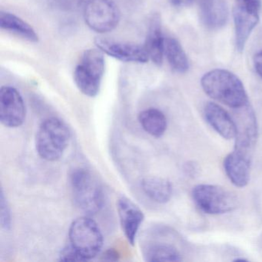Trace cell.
Instances as JSON below:
<instances>
[{
    "label": "cell",
    "mask_w": 262,
    "mask_h": 262,
    "mask_svg": "<svg viewBox=\"0 0 262 262\" xmlns=\"http://www.w3.org/2000/svg\"><path fill=\"white\" fill-rule=\"evenodd\" d=\"M235 2L239 5L248 7L256 11L260 12L261 10V0H235Z\"/></svg>",
    "instance_id": "25"
},
{
    "label": "cell",
    "mask_w": 262,
    "mask_h": 262,
    "mask_svg": "<svg viewBox=\"0 0 262 262\" xmlns=\"http://www.w3.org/2000/svg\"><path fill=\"white\" fill-rule=\"evenodd\" d=\"M201 85L209 97L233 110L248 103V95L242 81L228 70H214L205 73L201 79Z\"/></svg>",
    "instance_id": "1"
},
{
    "label": "cell",
    "mask_w": 262,
    "mask_h": 262,
    "mask_svg": "<svg viewBox=\"0 0 262 262\" xmlns=\"http://www.w3.org/2000/svg\"><path fill=\"white\" fill-rule=\"evenodd\" d=\"M144 48L149 59L157 66L162 65L165 56V37L159 16H155L151 20Z\"/></svg>",
    "instance_id": "16"
},
{
    "label": "cell",
    "mask_w": 262,
    "mask_h": 262,
    "mask_svg": "<svg viewBox=\"0 0 262 262\" xmlns=\"http://www.w3.org/2000/svg\"><path fill=\"white\" fill-rule=\"evenodd\" d=\"M199 18L210 30L222 28L228 22L229 10L225 0H199Z\"/></svg>",
    "instance_id": "13"
},
{
    "label": "cell",
    "mask_w": 262,
    "mask_h": 262,
    "mask_svg": "<svg viewBox=\"0 0 262 262\" xmlns=\"http://www.w3.org/2000/svg\"><path fill=\"white\" fill-rule=\"evenodd\" d=\"M56 7L65 11H73L82 5L83 0H53Z\"/></svg>",
    "instance_id": "23"
},
{
    "label": "cell",
    "mask_w": 262,
    "mask_h": 262,
    "mask_svg": "<svg viewBox=\"0 0 262 262\" xmlns=\"http://www.w3.org/2000/svg\"><path fill=\"white\" fill-rule=\"evenodd\" d=\"M69 238L72 248L82 260L97 256L103 246V236L99 225L86 216L73 221L69 230Z\"/></svg>",
    "instance_id": "3"
},
{
    "label": "cell",
    "mask_w": 262,
    "mask_h": 262,
    "mask_svg": "<svg viewBox=\"0 0 262 262\" xmlns=\"http://www.w3.org/2000/svg\"><path fill=\"white\" fill-rule=\"evenodd\" d=\"M26 119V105L20 93L14 87L0 90V121L8 128H17Z\"/></svg>",
    "instance_id": "9"
},
{
    "label": "cell",
    "mask_w": 262,
    "mask_h": 262,
    "mask_svg": "<svg viewBox=\"0 0 262 262\" xmlns=\"http://www.w3.org/2000/svg\"><path fill=\"white\" fill-rule=\"evenodd\" d=\"M165 56L170 67L176 73H185L189 69L186 53L180 42L174 38H165Z\"/></svg>",
    "instance_id": "20"
},
{
    "label": "cell",
    "mask_w": 262,
    "mask_h": 262,
    "mask_svg": "<svg viewBox=\"0 0 262 262\" xmlns=\"http://www.w3.org/2000/svg\"><path fill=\"white\" fill-rule=\"evenodd\" d=\"M148 261H181L182 255L174 247L165 244H156L148 247L145 251Z\"/></svg>",
    "instance_id": "21"
},
{
    "label": "cell",
    "mask_w": 262,
    "mask_h": 262,
    "mask_svg": "<svg viewBox=\"0 0 262 262\" xmlns=\"http://www.w3.org/2000/svg\"><path fill=\"white\" fill-rule=\"evenodd\" d=\"M73 199L76 206L89 214H96L103 206L102 188L91 173L85 168L75 169L70 176Z\"/></svg>",
    "instance_id": "4"
},
{
    "label": "cell",
    "mask_w": 262,
    "mask_h": 262,
    "mask_svg": "<svg viewBox=\"0 0 262 262\" xmlns=\"http://www.w3.org/2000/svg\"><path fill=\"white\" fill-rule=\"evenodd\" d=\"M70 140L67 125L57 118H48L41 123L36 133V151L44 160L56 162L63 156Z\"/></svg>",
    "instance_id": "2"
},
{
    "label": "cell",
    "mask_w": 262,
    "mask_h": 262,
    "mask_svg": "<svg viewBox=\"0 0 262 262\" xmlns=\"http://www.w3.org/2000/svg\"><path fill=\"white\" fill-rule=\"evenodd\" d=\"M105 73L104 53L98 49L85 51L74 72V80L81 93L89 97L97 96Z\"/></svg>",
    "instance_id": "5"
},
{
    "label": "cell",
    "mask_w": 262,
    "mask_h": 262,
    "mask_svg": "<svg viewBox=\"0 0 262 262\" xmlns=\"http://www.w3.org/2000/svg\"><path fill=\"white\" fill-rule=\"evenodd\" d=\"M117 211L125 237L132 245H134L139 228L145 219L143 212L126 197L120 198L118 200Z\"/></svg>",
    "instance_id": "12"
},
{
    "label": "cell",
    "mask_w": 262,
    "mask_h": 262,
    "mask_svg": "<svg viewBox=\"0 0 262 262\" xmlns=\"http://www.w3.org/2000/svg\"><path fill=\"white\" fill-rule=\"evenodd\" d=\"M95 42L96 47L104 53L122 62L145 63L149 60L145 48L141 46L100 38L96 39Z\"/></svg>",
    "instance_id": "10"
},
{
    "label": "cell",
    "mask_w": 262,
    "mask_h": 262,
    "mask_svg": "<svg viewBox=\"0 0 262 262\" xmlns=\"http://www.w3.org/2000/svg\"><path fill=\"white\" fill-rule=\"evenodd\" d=\"M259 13L252 9L235 4L232 10L235 32V45L237 51H244L253 30L259 22Z\"/></svg>",
    "instance_id": "11"
},
{
    "label": "cell",
    "mask_w": 262,
    "mask_h": 262,
    "mask_svg": "<svg viewBox=\"0 0 262 262\" xmlns=\"http://www.w3.org/2000/svg\"><path fill=\"white\" fill-rule=\"evenodd\" d=\"M251 159L242 153L234 151L228 154L224 160L225 173L233 185L243 188L250 180Z\"/></svg>",
    "instance_id": "14"
},
{
    "label": "cell",
    "mask_w": 262,
    "mask_h": 262,
    "mask_svg": "<svg viewBox=\"0 0 262 262\" xmlns=\"http://www.w3.org/2000/svg\"><path fill=\"white\" fill-rule=\"evenodd\" d=\"M233 119L236 125L234 151L252 158L253 151L258 137L257 119L249 102L240 108H234Z\"/></svg>",
    "instance_id": "7"
},
{
    "label": "cell",
    "mask_w": 262,
    "mask_h": 262,
    "mask_svg": "<svg viewBox=\"0 0 262 262\" xmlns=\"http://www.w3.org/2000/svg\"><path fill=\"white\" fill-rule=\"evenodd\" d=\"M253 61H254V67L256 73L262 79V50L256 53Z\"/></svg>",
    "instance_id": "26"
},
{
    "label": "cell",
    "mask_w": 262,
    "mask_h": 262,
    "mask_svg": "<svg viewBox=\"0 0 262 262\" xmlns=\"http://www.w3.org/2000/svg\"><path fill=\"white\" fill-rule=\"evenodd\" d=\"M192 198L198 208L206 214H225L232 211L237 206V198L217 185H196L192 190Z\"/></svg>",
    "instance_id": "6"
},
{
    "label": "cell",
    "mask_w": 262,
    "mask_h": 262,
    "mask_svg": "<svg viewBox=\"0 0 262 262\" xmlns=\"http://www.w3.org/2000/svg\"><path fill=\"white\" fill-rule=\"evenodd\" d=\"M139 121L142 128L153 137H162L166 131V117L157 108L144 110L139 114Z\"/></svg>",
    "instance_id": "19"
},
{
    "label": "cell",
    "mask_w": 262,
    "mask_h": 262,
    "mask_svg": "<svg viewBox=\"0 0 262 262\" xmlns=\"http://www.w3.org/2000/svg\"><path fill=\"white\" fill-rule=\"evenodd\" d=\"M0 27L3 30L10 32L29 42H37L39 36L35 30L25 21L12 13L1 12Z\"/></svg>",
    "instance_id": "18"
},
{
    "label": "cell",
    "mask_w": 262,
    "mask_h": 262,
    "mask_svg": "<svg viewBox=\"0 0 262 262\" xmlns=\"http://www.w3.org/2000/svg\"><path fill=\"white\" fill-rule=\"evenodd\" d=\"M205 117L208 123L225 139H234L236 125L234 119L226 110L214 102H208L205 107Z\"/></svg>",
    "instance_id": "15"
},
{
    "label": "cell",
    "mask_w": 262,
    "mask_h": 262,
    "mask_svg": "<svg viewBox=\"0 0 262 262\" xmlns=\"http://www.w3.org/2000/svg\"><path fill=\"white\" fill-rule=\"evenodd\" d=\"M141 186L147 197L157 203H166L172 196L173 188L171 182L162 178H145L142 181Z\"/></svg>",
    "instance_id": "17"
},
{
    "label": "cell",
    "mask_w": 262,
    "mask_h": 262,
    "mask_svg": "<svg viewBox=\"0 0 262 262\" xmlns=\"http://www.w3.org/2000/svg\"><path fill=\"white\" fill-rule=\"evenodd\" d=\"M0 222L4 229H10L11 227V212L3 190L0 195Z\"/></svg>",
    "instance_id": "22"
},
{
    "label": "cell",
    "mask_w": 262,
    "mask_h": 262,
    "mask_svg": "<svg viewBox=\"0 0 262 262\" xmlns=\"http://www.w3.org/2000/svg\"><path fill=\"white\" fill-rule=\"evenodd\" d=\"M170 2L176 7H186L190 5L194 0H169Z\"/></svg>",
    "instance_id": "27"
},
{
    "label": "cell",
    "mask_w": 262,
    "mask_h": 262,
    "mask_svg": "<svg viewBox=\"0 0 262 262\" xmlns=\"http://www.w3.org/2000/svg\"><path fill=\"white\" fill-rule=\"evenodd\" d=\"M59 260H64V261H79V260H82V259L70 245L61 251Z\"/></svg>",
    "instance_id": "24"
},
{
    "label": "cell",
    "mask_w": 262,
    "mask_h": 262,
    "mask_svg": "<svg viewBox=\"0 0 262 262\" xmlns=\"http://www.w3.org/2000/svg\"><path fill=\"white\" fill-rule=\"evenodd\" d=\"M84 19L92 30L102 34L116 28L120 12L113 0H89L84 10Z\"/></svg>",
    "instance_id": "8"
}]
</instances>
